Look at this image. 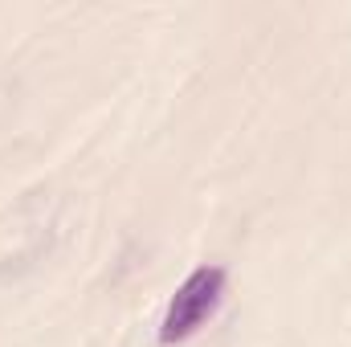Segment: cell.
<instances>
[{
    "instance_id": "6da1fadb",
    "label": "cell",
    "mask_w": 351,
    "mask_h": 347,
    "mask_svg": "<svg viewBox=\"0 0 351 347\" xmlns=\"http://www.w3.org/2000/svg\"><path fill=\"white\" fill-rule=\"evenodd\" d=\"M225 294V270L221 265H200L184 278V286L172 294L164 323H160V344H184L188 335H196L204 327V319L217 311Z\"/></svg>"
}]
</instances>
